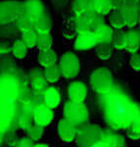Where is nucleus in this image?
<instances>
[{
  "label": "nucleus",
  "instance_id": "obj_1",
  "mask_svg": "<svg viewBox=\"0 0 140 147\" xmlns=\"http://www.w3.org/2000/svg\"><path fill=\"white\" fill-rule=\"evenodd\" d=\"M102 109L106 124L112 130L127 129L140 113V108L125 93L113 89L104 95Z\"/></svg>",
  "mask_w": 140,
  "mask_h": 147
},
{
  "label": "nucleus",
  "instance_id": "obj_2",
  "mask_svg": "<svg viewBox=\"0 0 140 147\" xmlns=\"http://www.w3.org/2000/svg\"><path fill=\"white\" fill-rule=\"evenodd\" d=\"M1 84V132L4 134L10 127L15 117V103L18 100L20 88L9 75H5Z\"/></svg>",
  "mask_w": 140,
  "mask_h": 147
},
{
  "label": "nucleus",
  "instance_id": "obj_3",
  "mask_svg": "<svg viewBox=\"0 0 140 147\" xmlns=\"http://www.w3.org/2000/svg\"><path fill=\"white\" fill-rule=\"evenodd\" d=\"M90 84L93 90L101 95H106L114 89V78L109 69L98 68L91 74Z\"/></svg>",
  "mask_w": 140,
  "mask_h": 147
},
{
  "label": "nucleus",
  "instance_id": "obj_4",
  "mask_svg": "<svg viewBox=\"0 0 140 147\" xmlns=\"http://www.w3.org/2000/svg\"><path fill=\"white\" fill-rule=\"evenodd\" d=\"M104 129L94 124L79 125L77 134L75 137L77 145L79 147H92V145L102 140Z\"/></svg>",
  "mask_w": 140,
  "mask_h": 147
},
{
  "label": "nucleus",
  "instance_id": "obj_5",
  "mask_svg": "<svg viewBox=\"0 0 140 147\" xmlns=\"http://www.w3.org/2000/svg\"><path fill=\"white\" fill-rule=\"evenodd\" d=\"M24 15V2L17 0H4L0 4L1 25L13 24Z\"/></svg>",
  "mask_w": 140,
  "mask_h": 147
},
{
  "label": "nucleus",
  "instance_id": "obj_6",
  "mask_svg": "<svg viewBox=\"0 0 140 147\" xmlns=\"http://www.w3.org/2000/svg\"><path fill=\"white\" fill-rule=\"evenodd\" d=\"M65 119L71 121L73 124L80 125L88 122L89 113L83 102H75L69 100L64 105Z\"/></svg>",
  "mask_w": 140,
  "mask_h": 147
},
{
  "label": "nucleus",
  "instance_id": "obj_7",
  "mask_svg": "<svg viewBox=\"0 0 140 147\" xmlns=\"http://www.w3.org/2000/svg\"><path fill=\"white\" fill-rule=\"evenodd\" d=\"M61 73L65 79L71 80L77 76L80 69L79 59L73 52H67L63 54L59 63Z\"/></svg>",
  "mask_w": 140,
  "mask_h": 147
},
{
  "label": "nucleus",
  "instance_id": "obj_8",
  "mask_svg": "<svg viewBox=\"0 0 140 147\" xmlns=\"http://www.w3.org/2000/svg\"><path fill=\"white\" fill-rule=\"evenodd\" d=\"M122 12L127 22V27H135L139 23L140 19L139 0H125Z\"/></svg>",
  "mask_w": 140,
  "mask_h": 147
},
{
  "label": "nucleus",
  "instance_id": "obj_9",
  "mask_svg": "<svg viewBox=\"0 0 140 147\" xmlns=\"http://www.w3.org/2000/svg\"><path fill=\"white\" fill-rule=\"evenodd\" d=\"M32 89L35 96H43L48 87V82L45 79L43 72L38 69H34L30 74Z\"/></svg>",
  "mask_w": 140,
  "mask_h": 147
},
{
  "label": "nucleus",
  "instance_id": "obj_10",
  "mask_svg": "<svg viewBox=\"0 0 140 147\" xmlns=\"http://www.w3.org/2000/svg\"><path fill=\"white\" fill-rule=\"evenodd\" d=\"M54 117V114L52 112V109L46 106L44 103H39L34 106V124L45 127L48 125L52 122Z\"/></svg>",
  "mask_w": 140,
  "mask_h": 147
},
{
  "label": "nucleus",
  "instance_id": "obj_11",
  "mask_svg": "<svg viewBox=\"0 0 140 147\" xmlns=\"http://www.w3.org/2000/svg\"><path fill=\"white\" fill-rule=\"evenodd\" d=\"M79 125L67 119H62L58 124V134L64 142H72L77 137Z\"/></svg>",
  "mask_w": 140,
  "mask_h": 147
},
{
  "label": "nucleus",
  "instance_id": "obj_12",
  "mask_svg": "<svg viewBox=\"0 0 140 147\" xmlns=\"http://www.w3.org/2000/svg\"><path fill=\"white\" fill-rule=\"evenodd\" d=\"M94 1L95 0H73L71 5L73 15L75 17H82L95 13Z\"/></svg>",
  "mask_w": 140,
  "mask_h": 147
},
{
  "label": "nucleus",
  "instance_id": "obj_13",
  "mask_svg": "<svg viewBox=\"0 0 140 147\" xmlns=\"http://www.w3.org/2000/svg\"><path fill=\"white\" fill-rule=\"evenodd\" d=\"M44 4L41 0H26L24 2V15L35 21L43 15Z\"/></svg>",
  "mask_w": 140,
  "mask_h": 147
},
{
  "label": "nucleus",
  "instance_id": "obj_14",
  "mask_svg": "<svg viewBox=\"0 0 140 147\" xmlns=\"http://www.w3.org/2000/svg\"><path fill=\"white\" fill-rule=\"evenodd\" d=\"M98 45V41L93 32L77 34L75 40V49L79 51L89 50Z\"/></svg>",
  "mask_w": 140,
  "mask_h": 147
},
{
  "label": "nucleus",
  "instance_id": "obj_15",
  "mask_svg": "<svg viewBox=\"0 0 140 147\" xmlns=\"http://www.w3.org/2000/svg\"><path fill=\"white\" fill-rule=\"evenodd\" d=\"M68 95L70 100L75 102H83L87 95V88L80 82H72L68 87Z\"/></svg>",
  "mask_w": 140,
  "mask_h": 147
},
{
  "label": "nucleus",
  "instance_id": "obj_16",
  "mask_svg": "<svg viewBox=\"0 0 140 147\" xmlns=\"http://www.w3.org/2000/svg\"><path fill=\"white\" fill-rule=\"evenodd\" d=\"M32 122L34 123V107L32 105L30 106H24L22 111L19 116V125L21 129H25L26 131L32 127Z\"/></svg>",
  "mask_w": 140,
  "mask_h": 147
},
{
  "label": "nucleus",
  "instance_id": "obj_17",
  "mask_svg": "<svg viewBox=\"0 0 140 147\" xmlns=\"http://www.w3.org/2000/svg\"><path fill=\"white\" fill-rule=\"evenodd\" d=\"M52 19L50 15L47 13H44L38 19L34 21V30L38 34H50L52 28Z\"/></svg>",
  "mask_w": 140,
  "mask_h": 147
},
{
  "label": "nucleus",
  "instance_id": "obj_18",
  "mask_svg": "<svg viewBox=\"0 0 140 147\" xmlns=\"http://www.w3.org/2000/svg\"><path fill=\"white\" fill-rule=\"evenodd\" d=\"M102 141L106 142L111 147H125V140L122 134H115L113 130H104Z\"/></svg>",
  "mask_w": 140,
  "mask_h": 147
},
{
  "label": "nucleus",
  "instance_id": "obj_19",
  "mask_svg": "<svg viewBox=\"0 0 140 147\" xmlns=\"http://www.w3.org/2000/svg\"><path fill=\"white\" fill-rule=\"evenodd\" d=\"M140 48V32L138 30H130L127 32V49L130 53L134 54Z\"/></svg>",
  "mask_w": 140,
  "mask_h": 147
},
{
  "label": "nucleus",
  "instance_id": "obj_20",
  "mask_svg": "<svg viewBox=\"0 0 140 147\" xmlns=\"http://www.w3.org/2000/svg\"><path fill=\"white\" fill-rule=\"evenodd\" d=\"M43 102L50 109L56 108L61 102V95L55 87H49L43 95Z\"/></svg>",
  "mask_w": 140,
  "mask_h": 147
},
{
  "label": "nucleus",
  "instance_id": "obj_21",
  "mask_svg": "<svg viewBox=\"0 0 140 147\" xmlns=\"http://www.w3.org/2000/svg\"><path fill=\"white\" fill-rule=\"evenodd\" d=\"M93 32L95 34L98 44L99 43H111L112 44L114 30L111 26H108L105 24L103 27H101L100 28H98V30Z\"/></svg>",
  "mask_w": 140,
  "mask_h": 147
},
{
  "label": "nucleus",
  "instance_id": "obj_22",
  "mask_svg": "<svg viewBox=\"0 0 140 147\" xmlns=\"http://www.w3.org/2000/svg\"><path fill=\"white\" fill-rule=\"evenodd\" d=\"M37 60L40 66L44 68L50 67L56 64L57 61V55L52 49H47V50H40Z\"/></svg>",
  "mask_w": 140,
  "mask_h": 147
},
{
  "label": "nucleus",
  "instance_id": "obj_23",
  "mask_svg": "<svg viewBox=\"0 0 140 147\" xmlns=\"http://www.w3.org/2000/svg\"><path fill=\"white\" fill-rule=\"evenodd\" d=\"M62 34L68 39H73L77 32L75 25V16H68L62 25Z\"/></svg>",
  "mask_w": 140,
  "mask_h": 147
},
{
  "label": "nucleus",
  "instance_id": "obj_24",
  "mask_svg": "<svg viewBox=\"0 0 140 147\" xmlns=\"http://www.w3.org/2000/svg\"><path fill=\"white\" fill-rule=\"evenodd\" d=\"M109 21L111 27L116 30H122L123 27L127 26V22L122 10H113L110 14Z\"/></svg>",
  "mask_w": 140,
  "mask_h": 147
},
{
  "label": "nucleus",
  "instance_id": "obj_25",
  "mask_svg": "<svg viewBox=\"0 0 140 147\" xmlns=\"http://www.w3.org/2000/svg\"><path fill=\"white\" fill-rule=\"evenodd\" d=\"M75 30H77V34H86V32H92L89 16L75 17Z\"/></svg>",
  "mask_w": 140,
  "mask_h": 147
},
{
  "label": "nucleus",
  "instance_id": "obj_26",
  "mask_svg": "<svg viewBox=\"0 0 140 147\" xmlns=\"http://www.w3.org/2000/svg\"><path fill=\"white\" fill-rule=\"evenodd\" d=\"M35 94L34 93L32 88L28 87H22L19 89L18 94V101L23 106H30L32 105V102L34 100Z\"/></svg>",
  "mask_w": 140,
  "mask_h": 147
},
{
  "label": "nucleus",
  "instance_id": "obj_27",
  "mask_svg": "<svg viewBox=\"0 0 140 147\" xmlns=\"http://www.w3.org/2000/svg\"><path fill=\"white\" fill-rule=\"evenodd\" d=\"M43 74H44L45 79L47 80V82H50V84L56 82L62 76L60 66L56 65V64L53 66H50V67L44 68Z\"/></svg>",
  "mask_w": 140,
  "mask_h": 147
},
{
  "label": "nucleus",
  "instance_id": "obj_28",
  "mask_svg": "<svg viewBox=\"0 0 140 147\" xmlns=\"http://www.w3.org/2000/svg\"><path fill=\"white\" fill-rule=\"evenodd\" d=\"M94 11L97 14L105 16L113 11L112 0H95L94 1Z\"/></svg>",
  "mask_w": 140,
  "mask_h": 147
},
{
  "label": "nucleus",
  "instance_id": "obj_29",
  "mask_svg": "<svg viewBox=\"0 0 140 147\" xmlns=\"http://www.w3.org/2000/svg\"><path fill=\"white\" fill-rule=\"evenodd\" d=\"M112 45L118 50L125 49L127 47V32L122 30H117L116 32H114Z\"/></svg>",
  "mask_w": 140,
  "mask_h": 147
},
{
  "label": "nucleus",
  "instance_id": "obj_30",
  "mask_svg": "<svg viewBox=\"0 0 140 147\" xmlns=\"http://www.w3.org/2000/svg\"><path fill=\"white\" fill-rule=\"evenodd\" d=\"M15 25L17 26L19 32H21L22 34L32 32V30H34V21L28 18L25 15H23L22 17L19 19L17 22L15 23Z\"/></svg>",
  "mask_w": 140,
  "mask_h": 147
},
{
  "label": "nucleus",
  "instance_id": "obj_31",
  "mask_svg": "<svg viewBox=\"0 0 140 147\" xmlns=\"http://www.w3.org/2000/svg\"><path fill=\"white\" fill-rule=\"evenodd\" d=\"M113 45L111 43H99L95 47V53L101 60H108L112 56Z\"/></svg>",
  "mask_w": 140,
  "mask_h": 147
},
{
  "label": "nucleus",
  "instance_id": "obj_32",
  "mask_svg": "<svg viewBox=\"0 0 140 147\" xmlns=\"http://www.w3.org/2000/svg\"><path fill=\"white\" fill-rule=\"evenodd\" d=\"M12 45H13L12 46V53L16 58L23 59L27 56L28 47L26 45V43L22 39H17Z\"/></svg>",
  "mask_w": 140,
  "mask_h": 147
},
{
  "label": "nucleus",
  "instance_id": "obj_33",
  "mask_svg": "<svg viewBox=\"0 0 140 147\" xmlns=\"http://www.w3.org/2000/svg\"><path fill=\"white\" fill-rule=\"evenodd\" d=\"M18 28L16 25L13 24H5V25H1L0 28V34L1 37L4 39H13L17 36L18 34Z\"/></svg>",
  "mask_w": 140,
  "mask_h": 147
},
{
  "label": "nucleus",
  "instance_id": "obj_34",
  "mask_svg": "<svg viewBox=\"0 0 140 147\" xmlns=\"http://www.w3.org/2000/svg\"><path fill=\"white\" fill-rule=\"evenodd\" d=\"M127 136L132 140H137L140 138V113L135 117L127 129Z\"/></svg>",
  "mask_w": 140,
  "mask_h": 147
},
{
  "label": "nucleus",
  "instance_id": "obj_35",
  "mask_svg": "<svg viewBox=\"0 0 140 147\" xmlns=\"http://www.w3.org/2000/svg\"><path fill=\"white\" fill-rule=\"evenodd\" d=\"M52 44H53V38L50 34H38V39H37V48L39 50H47L51 49Z\"/></svg>",
  "mask_w": 140,
  "mask_h": 147
},
{
  "label": "nucleus",
  "instance_id": "obj_36",
  "mask_svg": "<svg viewBox=\"0 0 140 147\" xmlns=\"http://www.w3.org/2000/svg\"><path fill=\"white\" fill-rule=\"evenodd\" d=\"M37 39H38V34L34 30L32 32L22 34V40L26 43L28 48H34L37 45Z\"/></svg>",
  "mask_w": 140,
  "mask_h": 147
},
{
  "label": "nucleus",
  "instance_id": "obj_37",
  "mask_svg": "<svg viewBox=\"0 0 140 147\" xmlns=\"http://www.w3.org/2000/svg\"><path fill=\"white\" fill-rule=\"evenodd\" d=\"M27 132H28V137L32 138L34 141L39 140V139L41 138V136H43V127L38 125L36 124H34L27 130Z\"/></svg>",
  "mask_w": 140,
  "mask_h": 147
},
{
  "label": "nucleus",
  "instance_id": "obj_38",
  "mask_svg": "<svg viewBox=\"0 0 140 147\" xmlns=\"http://www.w3.org/2000/svg\"><path fill=\"white\" fill-rule=\"evenodd\" d=\"M90 18V23H91V28L92 32H95L98 28L103 27L105 25V20H104V16L100 15V14L93 13L91 15H89Z\"/></svg>",
  "mask_w": 140,
  "mask_h": 147
},
{
  "label": "nucleus",
  "instance_id": "obj_39",
  "mask_svg": "<svg viewBox=\"0 0 140 147\" xmlns=\"http://www.w3.org/2000/svg\"><path fill=\"white\" fill-rule=\"evenodd\" d=\"M1 70L2 72L4 71L5 73H12L16 70L15 62L12 61L11 59H3L1 61Z\"/></svg>",
  "mask_w": 140,
  "mask_h": 147
},
{
  "label": "nucleus",
  "instance_id": "obj_40",
  "mask_svg": "<svg viewBox=\"0 0 140 147\" xmlns=\"http://www.w3.org/2000/svg\"><path fill=\"white\" fill-rule=\"evenodd\" d=\"M129 64L132 70L136 71V72H139L140 71V54L138 53L132 54V56L130 57Z\"/></svg>",
  "mask_w": 140,
  "mask_h": 147
},
{
  "label": "nucleus",
  "instance_id": "obj_41",
  "mask_svg": "<svg viewBox=\"0 0 140 147\" xmlns=\"http://www.w3.org/2000/svg\"><path fill=\"white\" fill-rule=\"evenodd\" d=\"M35 144L34 143V140L30 137H24L21 138L16 142L15 147H34Z\"/></svg>",
  "mask_w": 140,
  "mask_h": 147
},
{
  "label": "nucleus",
  "instance_id": "obj_42",
  "mask_svg": "<svg viewBox=\"0 0 140 147\" xmlns=\"http://www.w3.org/2000/svg\"><path fill=\"white\" fill-rule=\"evenodd\" d=\"M12 46L13 45H11V43L8 40H2L1 44H0V53H1V55H6V54L12 52Z\"/></svg>",
  "mask_w": 140,
  "mask_h": 147
},
{
  "label": "nucleus",
  "instance_id": "obj_43",
  "mask_svg": "<svg viewBox=\"0 0 140 147\" xmlns=\"http://www.w3.org/2000/svg\"><path fill=\"white\" fill-rule=\"evenodd\" d=\"M53 7L57 10H62V9L66 8L67 5L70 2V0H51Z\"/></svg>",
  "mask_w": 140,
  "mask_h": 147
},
{
  "label": "nucleus",
  "instance_id": "obj_44",
  "mask_svg": "<svg viewBox=\"0 0 140 147\" xmlns=\"http://www.w3.org/2000/svg\"><path fill=\"white\" fill-rule=\"evenodd\" d=\"M92 147H111L109 144H107L106 142H104V141H98V142H96L94 145H92Z\"/></svg>",
  "mask_w": 140,
  "mask_h": 147
},
{
  "label": "nucleus",
  "instance_id": "obj_45",
  "mask_svg": "<svg viewBox=\"0 0 140 147\" xmlns=\"http://www.w3.org/2000/svg\"><path fill=\"white\" fill-rule=\"evenodd\" d=\"M34 147H48V145H46L44 143H38V144H35Z\"/></svg>",
  "mask_w": 140,
  "mask_h": 147
},
{
  "label": "nucleus",
  "instance_id": "obj_46",
  "mask_svg": "<svg viewBox=\"0 0 140 147\" xmlns=\"http://www.w3.org/2000/svg\"><path fill=\"white\" fill-rule=\"evenodd\" d=\"M139 10H140V0H139Z\"/></svg>",
  "mask_w": 140,
  "mask_h": 147
},
{
  "label": "nucleus",
  "instance_id": "obj_47",
  "mask_svg": "<svg viewBox=\"0 0 140 147\" xmlns=\"http://www.w3.org/2000/svg\"><path fill=\"white\" fill-rule=\"evenodd\" d=\"M139 23H140V19H139Z\"/></svg>",
  "mask_w": 140,
  "mask_h": 147
}]
</instances>
